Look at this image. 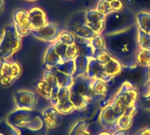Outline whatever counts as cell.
Listing matches in <instances>:
<instances>
[{
	"instance_id": "d6a6232c",
	"label": "cell",
	"mask_w": 150,
	"mask_h": 135,
	"mask_svg": "<svg viewBox=\"0 0 150 135\" xmlns=\"http://www.w3.org/2000/svg\"><path fill=\"white\" fill-rule=\"evenodd\" d=\"M11 61L8 60H0V77L11 76Z\"/></svg>"
},
{
	"instance_id": "8fae6325",
	"label": "cell",
	"mask_w": 150,
	"mask_h": 135,
	"mask_svg": "<svg viewBox=\"0 0 150 135\" xmlns=\"http://www.w3.org/2000/svg\"><path fill=\"white\" fill-rule=\"evenodd\" d=\"M15 105L19 109L34 110L37 104L36 95L30 90H21L14 92L13 95Z\"/></svg>"
},
{
	"instance_id": "1f68e13d",
	"label": "cell",
	"mask_w": 150,
	"mask_h": 135,
	"mask_svg": "<svg viewBox=\"0 0 150 135\" xmlns=\"http://www.w3.org/2000/svg\"><path fill=\"white\" fill-rule=\"evenodd\" d=\"M133 123H134V118L129 117V116H126V115H122L118 119L117 125H118L119 129L129 130L131 128V127L133 126Z\"/></svg>"
},
{
	"instance_id": "5bb4252c",
	"label": "cell",
	"mask_w": 150,
	"mask_h": 135,
	"mask_svg": "<svg viewBox=\"0 0 150 135\" xmlns=\"http://www.w3.org/2000/svg\"><path fill=\"white\" fill-rule=\"evenodd\" d=\"M62 61L61 57L56 54L53 44H51L46 50L44 58H43V69L45 70H52L55 68V66Z\"/></svg>"
},
{
	"instance_id": "d6986e66",
	"label": "cell",
	"mask_w": 150,
	"mask_h": 135,
	"mask_svg": "<svg viewBox=\"0 0 150 135\" xmlns=\"http://www.w3.org/2000/svg\"><path fill=\"white\" fill-rule=\"evenodd\" d=\"M56 76L57 79V83H58V86L60 87H63V88H71V86L73 85L74 83V76H70V75H67L65 73H62L55 69H52Z\"/></svg>"
},
{
	"instance_id": "b9f144b4",
	"label": "cell",
	"mask_w": 150,
	"mask_h": 135,
	"mask_svg": "<svg viewBox=\"0 0 150 135\" xmlns=\"http://www.w3.org/2000/svg\"><path fill=\"white\" fill-rule=\"evenodd\" d=\"M59 89H60V86H56V87H54L53 90H52V93H51L49 101H50V103L52 104L53 106H55L57 105V103H58V92H59Z\"/></svg>"
},
{
	"instance_id": "d590c367",
	"label": "cell",
	"mask_w": 150,
	"mask_h": 135,
	"mask_svg": "<svg viewBox=\"0 0 150 135\" xmlns=\"http://www.w3.org/2000/svg\"><path fill=\"white\" fill-rule=\"evenodd\" d=\"M96 10L105 16L108 15L109 13H111L112 11V7H111V4L105 0H99Z\"/></svg>"
},
{
	"instance_id": "8992f818",
	"label": "cell",
	"mask_w": 150,
	"mask_h": 135,
	"mask_svg": "<svg viewBox=\"0 0 150 135\" xmlns=\"http://www.w3.org/2000/svg\"><path fill=\"white\" fill-rule=\"evenodd\" d=\"M41 112L36 110L19 109L11 112L6 118V121L13 127H25Z\"/></svg>"
},
{
	"instance_id": "74e56055",
	"label": "cell",
	"mask_w": 150,
	"mask_h": 135,
	"mask_svg": "<svg viewBox=\"0 0 150 135\" xmlns=\"http://www.w3.org/2000/svg\"><path fill=\"white\" fill-rule=\"evenodd\" d=\"M79 55V50L78 47L76 44L68 46L67 50H66V54H65V61L68 60H75V58Z\"/></svg>"
},
{
	"instance_id": "f5cc1de1",
	"label": "cell",
	"mask_w": 150,
	"mask_h": 135,
	"mask_svg": "<svg viewBox=\"0 0 150 135\" xmlns=\"http://www.w3.org/2000/svg\"><path fill=\"white\" fill-rule=\"evenodd\" d=\"M80 135H91V132L88 130V128H86L84 131H83V133Z\"/></svg>"
},
{
	"instance_id": "8d00e7d4",
	"label": "cell",
	"mask_w": 150,
	"mask_h": 135,
	"mask_svg": "<svg viewBox=\"0 0 150 135\" xmlns=\"http://www.w3.org/2000/svg\"><path fill=\"white\" fill-rule=\"evenodd\" d=\"M86 24L96 34H102V33L105 27V19L102 20V21H98V22H93V23H86Z\"/></svg>"
},
{
	"instance_id": "f6af8a7d",
	"label": "cell",
	"mask_w": 150,
	"mask_h": 135,
	"mask_svg": "<svg viewBox=\"0 0 150 135\" xmlns=\"http://www.w3.org/2000/svg\"><path fill=\"white\" fill-rule=\"evenodd\" d=\"M14 80L10 77V76H4V77H0V84L4 87V88H7V87H10L12 83H13Z\"/></svg>"
},
{
	"instance_id": "e0dca14e",
	"label": "cell",
	"mask_w": 150,
	"mask_h": 135,
	"mask_svg": "<svg viewBox=\"0 0 150 135\" xmlns=\"http://www.w3.org/2000/svg\"><path fill=\"white\" fill-rule=\"evenodd\" d=\"M104 66H105V72L113 78L120 76L122 73V70H123L122 63L115 57H112V60Z\"/></svg>"
},
{
	"instance_id": "52a82bcc",
	"label": "cell",
	"mask_w": 150,
	"mask_h": 135,
	"mask_svg": "<svg viewBox=\"0 0 150 135\" xmlns=\"http://www.w3.org/2000/svg\"><path fill=\"white\" fill-rule=\"evenodd\" d=\"M63 29H62L57 24L48 22L45 26L39 30H33L32 35L40 40L54 43L56 41Z\"/></svg>"
},
{
	"instance_id": "5b68a950",
	"label": "cell",
	"mask_w": 150,
	"mask_h": 135,
	"mask_svg": "<svg viewBox=\"0 0 150 135\" xmlns=\"http://www.w3.org/2000/svg\"><path fill=\"white\" fill-rule=\"evenodd\" d=\"M91 83L92 80L88 78L86 76H80L77 77H75L73 85L70 88V90L73 92H76L83 97H84L86 99L89 100V102H97L101 101L105 96L97 94L93 91L91 89Z\"/></svg>"
},
{
	"instance_id": "30bf717a",
	"label": "cell",
	"mask_w": 150,
	"mask_h": 135,
	"mask_svg": "<svg viewBox=\"0 0 150 135\" xmlns=\"http://www.w3.org/2000/svg\"><path fill=\"white\" fill-rule=\"evenodd\" d=\"M119 119L120 118L116 115L113 109L112 108L111 104H108L107 105L103 107L99 114V123L101 127L105 130L112 133L119 129L117 125Z\"/></svg>"
},
{
	"instance_id": "603a6c76",
	"label": "cell",
	"mask_w": 150,
	"mask_h": 135,
	"mask_svg": "<svg viewBox=\"0 0 150 135\" xmlns=\"http://www.w3.org/2000/svg\"><path fill=\"white\" fill-rule=\"evenodd\" d=\"M34 87L36 88L37 91L39 92V94L40 96H42L43 98H45L47 99L50 98L53 88L48 83H47L44 81H40V82L34 83Z\"/></svg>"
},
{
	"instance_id": "9f6ffc18",
	"label": "cell",
	"mask_w": 150,
	"mask_h": 135,
	"mask_svg": "<svg viewBox=\"0 0 150 135\" xmlns=\"http://www.w3.org/2000/svg\"><path fill=\"white\" fill-rule=\"evenodd\" d=\"M105 1H107V2H109V3H111V2H112L113 0H105Z\"/></svg>"
},
{
	"instance_id": "ab89813d",
	"label": "cell",
	"mask_w": 150,
	"mask_h": 135,
	"mask_svg": "<svg viewBox=\"0 0 150 135\" xmlns=\"http://www.w3.org/2000/svg\"><path fill=\"white\" fill-rule=\"evenodd\" d=\"M70 93H71V91H70L69 88L60 87L59 92H58V102L69 100L70 98Z\"/></svg>"
},
{
	"instance_id": "7dc6e473",
	"label": "cell",
	"mask_w": 150,
	"mask_h": 135,
	"mask_svg": "<svg viewBox=\"0 0 150 135\" xmlns=\"http://www.w3.org/2000/svg\"><path fill=\"white\" fill-rule=\"evenodd\" d=\"M137 5L150 9V0H132Z\"/></svg>"
},
{
	"instance_id": "7bdbcfd3",
	"label": "cell",
	"mask_w": 150,
	"mask_h": 135,
	"mask_svg": "<svg viewBox=\"0 0 150 135\" xmlns=\"http://www.w3.org/2000/svg\"><path fill=\"white\" fill-rule=\"evenodd\" d=\"M110 4L112 11H120L124 9V4L121 0H113Z\"/></svg>"
},
{
	"instance_id": "4fadbf2b",
	"label": "cell",
	"mask_w": 150,
	"mask_h": 135,
	"mask_svg": "<svg viewBox=\"0 0 150 135\" xmlns=\"http://www.w3.org/2000/svg\"><path fill=\"white\" fill-rule=\"evenodd\" d=\"M42 117L46 127L50 129L57 127L62 121V114L53 105L43 111Z\"/></svg>"
},
{
	"instance_id": "4dcf8cb0",
	"label": "cell",
	"mask_w": 150,
	"mask_h": 135,
	"mask_svg": "<svg viewBox=\"0 0 150 135\" xmlns=\"http://www.w3.org/2000/svg\"><path fill=\"white\" fill-rule=\"evenodd\" d=\"M0 135H18L15 127L11 126L6 120L0 121Z\"/></svg>"
},
{
	"instance_id": "f546056e",
	"label": "cell",
	"mask_w": 150,
	"mask_h": 135,
	"mask_svg": "<svg viewBox=\"0 0 150 135\" xmlns=\"http://www.w3.org/2000/svg\"><path fill=\"white\" fill-rule=\"evenodd\" d=\"M88 125H89V122L85 119L78 120L71 128L69 135H80L83 133V131L88 128Z\"/></svg>"
},
{
	"instance_id": "ee69618b",
	"label": "cell",
	"mask_w": 150,
	"mask_h": 135,
	"mask_svg": "<svg viewBox=\"0 0 150 135\" xmlns=\"http://www.w3.org/2000/svg\"><path fill=\"white\" fill-rule=\"evenodd\" d=\"M137 112H138V107L136 106V105H134L129 106L128 108L126 109V111L124 112V115L134 118L137 114Z\"/></svg>"
},
{
	"instance_id": "db71d44e",
	"label": "cell",
	"mask_w": 150,
	"mask_h": 135,
	"mask_svg": "<svg viewBox=\"0 0 150 135\" xmlns=\"http://www.w3.org/2000/svg\"><path fill=\"white\" fill-rule=\"evenodd\" d=\"M148 77H149V81L150 83V67L148 68Z\"/></svg>"
},
{
	"instance_id": "ba28073f",
	"label": "cell",
	"mask_w": 150,
	"mask_h": 135,
	"mask_svg": "<svg viewBox=\"0 0 150 135\" xmlns=\"http://www.w3.org/2000/svg\"><path fill=\"white\" fill-rule=\"evenodd\" d=\"M85 76L91 80L99 79L107 84L110 83L113 80V77H112L105 72V66L103 64H101L94 57L89 58V63H88L87 71H86Z\"/></svg>"
},
{
	"instance_id": "7c38bea8",
	"label": "cell",
	"mask_w": 150,
	"mask_h": 135,
	"mask_svg": "<svg viewBox=\"0 0 150 135\" xmlns=\"http://www.w3.org/2000/svg\"><path fill=\"white\" fill-rule=\"evenodd\" d=\"M27 14L29 17L32 31L39 30V29L42 28L43 26H45L48 23V20H47L45 11L40 7L33 6V7L30 8L27 11Z\"/></svg>"
},
{
	"instance_id": "d4e9b609",
	"label": "cell",
	"mask_w": 150,
	"mask_h": 135,
	"mask_svg": "<svg viewBox=\"0 0 150 135\" xmlns=\"http://www.w3.org/2000/svg\"><path fill=\"white\" fill-rule=\"evenodd\" d=\"M137 42H138L140 48L150 50V33H145L138 28Z\"/></svg>"
},
{
	"instance_id": "836d02e7",
	"label": "cell",
	"mask_w": 150,
	"mask_h": 135,
	"mask_svg": "<svg viewBox=\"0 0 150 135\" xmlns=\"http://www.w3.org/2000/svg\"><path fill=\"white\" fill-rule=\"evenodd\" d=\"M42 81L48 83L52 88L58 86L57 79H56V76H55L53 70H45V72L43 74V80Z\"/></svg>"
},
{
	"instance_id": "277c9868",
	"label": "cell",
	"mask_w": 150,
	"mask_h": 135,
	"mask_svg": "<svg viewBox=\"0 0 150 135\" xmlns=\"http://www.w3.org/2000/svg\"><path fill=\"white\" fill-rule=\"evenodd\" d=\"M138 97L139 92L137 89H135L130 82L126 81L121 84L119 90L113 97L112 102L120 105L122 108L126 110L129 106L136 105Z\"/></svg>"
},
{
	"instance_id": "816d5d0a",
	"label": "cell",
	"mask_w": 150,
	"mask_h": 135,
	"mask_svg": "<svg viewBox=\"0 0 150 135\" xmlns=\"http://www.w3.org/2000/svg\"><path fill=\"white\" fill-rule=\"evenodd\" d=\"M4 0H0V14L3 12V11H4Z\"/></svg>"
},
{
	"instance_id": "4316f807",
	"label": "cell",
	"mask_w": 150,
	"mask_h": 135,
	"mask_svg": "<svg viewBox=\"0 0 150 135\" xmlns=\"http://www.w3.org/2000/svg\"><path fill=\"white\" fill-rule=\"evenodd\" d=\"M62 114H64V115H68V114H70L72 113L74 111H75V108H74V105L73 104L71 103V101L69 99V100H65V101H61V102H58L57 105L54 106Z\"/></svg>"
},
{
	"instance_id": "bcb514c9",
	"label": "cell",
	"mask_w": 150,
	"mask_h": 135,
	"mask_svg": "<svg viewBox=\"0 0 150 135\" xmlns=\"http://www.w3.org/2000/svg\"><path fill=\"white\" fill-rule=\"evenodd\" d=\"M142 105H143V108L150 111V92L147 95H143L142 97Z\"/></svg>"
},
{
	"instance_id": "83f0119b",
	"label": "cell",
	"mask_w": 150,
	"mask_h": 135,
	"mask_svg": "<svg viewBox=\"0 0 150 135\" xmlns=\"http://www.w3.org/2000/svg\"><path fill=\"white\" fill-rule=\"evenodd\" d=\"M59 40H61L62 43H64L67 46H70L75 44L76 42V36L69 30H62L59 38Z\"/></svg>"
},
{
	"instance_id": "ac0fdd59",
	"label": "cell",
	"mask_w": 150,
	"mask_h": 135,
	"mask_svg": "<svg viewBox=\"0 0 150 135\" xmlns=\"http://www.w3.org/2000/svg\"><path fill=\"white\" fill-rule=\"evenodd\" d=\"M136 25L142 31L150 33V12L140 11L136 15Z\"/></svg>"
},
{
	"instance_id": "cb8c5ba5",
	"label": "cell",
	"mask_w": 150,
	"mask_h": 135,
	"mask_svg": "<svg viewBox=\"0 0 150 135\" xmlns=\"http://www.w3.org/2000/svg\"><path fill=\"white\" fill-rule=\"evenodd\" d=\"M91 89L97 94H99V95H102V96H105V97H106V95L108 94V91H109L107 83H105V82H103V81H101L99 79L92 80Z\"/></svg>"
},
{
	"instance_id": "c3c4849f",
	"label": "cell",
	"mask_w": 150,
	"mask_h": 135,
	"mask_svg": "<svg viewBox=\"0 0 150 135\" xmlns=\"http://www.w3.org/2000/svg\"><path fill=\"white\" fill-rule=\"evenodd\" d=\"M112 135H129L128 130H122V129H118L115 132L112 133Z\"/></svg>"
},
{
	"instance_id": "f1b7e54d",
	"label": "cell",
	"mask_w": 150,
	"mask_h": 135,
	"mask_svg": "<svg viewBox=\"0 0 150 135\" xmlns=\"http://www.w3.org/2000/svg\"><path fill=\"white\" fill-rule=\"evenodd\" d=\"M18 131V135H47V127H45L40 130H32L26 127H15Z\"/></svg>"
},
{
	"instance_id": "44dd1931",
	"label": "cell",
	"mask_w": 150,
	"mask_h": 135,
	"mask_svg": "<svg viewBox=\"0 0 150 135\" xmlns=\"http://www.w3.org/2000/svg\"><path fill=\"white\" fill-rule=\"evenodd\" d=\"M91 45L94 50V57L98 54L106 50L105 39L103 34H97L94 38H92L91 40Z\"/></svg>"
},
{
	"instance_id": "6da1fadb",
	"label": "cell",
	"mask_w": 150,
	"mask_h": 135,
	"mask_svg": "<svg viewBox=\"0 0 150 135\" xmlns=\"http://www.w3.org/2000/svg\"><path fill=\"white\" fill-rule=\"evenodd\" d=\"M138 26L135 24L131 28L118 33L105 35L106 50L122 65H129L132 61L135 62L136 53L139 50L137 42Z\"/></svg>"
},
{
	"instance_id": "7a4b0ae2",
	"label": "cell",
	"mask_w": 150,
	"mask_h": 135,
	"mask_svg": "<svg viewBox=\"0 0 150 135\" xmlns=\"http://www.w3.org/2000/svg\"><path fill=\"white\" fill-rule=\"evenodd\" d=\"M136 24V17L128 10L112 11L105 16V27L102 34L108 35L124 32Z\"/></svg>"
},
{
	"instance_id": "484cf974",
	"label": "cell",
	"mask_w": 150,
	"mask_h": 135,
	"mask_svg": "<svg viewBox=\"0 0 150 135\" xmlns=\"http://www.w3.org/2000/svg\"><path fill=\"white\" fill-rule=\"evenodd\" d=\"M84 18L86 23H93L98 21H102L105 19V16L101 14L96 9L89 10L84 13Z\"/></svg>"
},
{
	"instance_id": "f907efd6",
	"label": "cell",
	"mask_w": 150,
	"mask_h": 135,
	"mask_svg": "<svg viewBox=\"0 0 150 135\" xmlns=\"http://www.w3.org/2000/svg\"><path fill=\"white\" fill-rule=\"evenodd\" d=\"M98 135H112V133L105 130V131H102V132H100V133H99Z\"/></svg>"
},
{
	"instance_id": "9a60e30c",
	"label": "cell",
	"mask_w": 150,
	"mask_h": 135,
	"mask_svg": "<svg viewBox=\"0 0 150 135\" xmlns=\"http://www.w3.org/2000/svg\"><path fill=\"white\" fill-rule=\"evenodd\" d=\"M69 100L73 104L75 111L83 112V111L87 110L90 105V102L88 99H86L84 97H83L76 92H73V91H71V93H70Z\"/></svg>"
},
{
	"instance_id": "f35d334b",
	"label": "cell",
	"mask_w": 150,
	"mask_h": 135,
	"mask_svg": "<svg viewBox=\"0 0 150 135\" xmlns=\"http://www.w3.org/2000/svg\"><path fill=\"white\" fill-rule=\"evenodd\" d=\"M112 57H113V56H112L107 50H105V51H103V52L98 54L94 58H96L101 64L105 65L107 62H109V61L112 60Z\"/></svg>"
},
{
	"instance_id": "60d3db41",
	"label": "cell",
	"mask_w": 150,
	"mask_h": 135,
	"mask_svg": "<svg viewBox=\"0 0 150 135\" xmlns=\"http://www.w3.org/2000/svg\"><path fill=\"white\" fill-rule=\"evenodd\" d=\"M20 74H21L20 65L17 61H11V78L15 81L17 78H18Z\"/></svg>"
},
{
	"instance_id": "9c48e42d",
	"label": "cell",
	"mask_w": 150,
	"mask_h": 135,
	"mask_svg": "<svg viewBox=\"0 0 150 135\" xmlns=\"http://www.w3.org/2000/svg\"><path fill=\"white\" fill-rule=\"evenodd\" d=\"M13 24L19 36L25 37L32 33V28L27 11L20 8L16 9L13 12Z\"/></svg>"
},
{
	"instance_id": "6f0895ef",
	"label": "cell",
	"mask_w": 150,
	"mask_h": 135,
	"mask_svg": "<svg viewBox=\"0 0 150 135\" xmlns=\"http://www.w3.org/2000/svg\"><path fill=\"white\" fill-rule=\"evenodd\" d=\"M149 91H150V83H149Z\"/></svg>"
},
{
	"instance_id": "3957f363",
	"label": "cell",
	"mask_w": 150,
	"mask_h": 135,
	"mask_svg": "<svg viewBox=\"0 0 150 135\" xmlns=\"http://www.w3.org/2000/svg\"><path fill=\"white\" fill-rule=\"evenodd\" d=\"M21 38L17 33L14 24L4 28L0 36V60H9L19 50Z\"/></svg>"
},
{
	"instance_id": "11a10c76",
	"label": "cell",
	"mask_w": 150,
	"mask_h": 135,
	"mask_svg": "<svg viewBox=\"0 0 150 135\" xmlns=\"http://www.w3.org/2000/svg\"><path fill=\"white\" fill-rule=\"evenodd\" d=\"M25 1H29V2H34V1H37V0H25Z\"/></svg>"
},
{
	"instance_id": "e575fe53",
	"label": "cell",
	"mask_w": 150,
	"mask_h": 135,
	"mask_svg": "<svg viewBox=\"0 0 150 135\" xmlns=\"http://www.w3.org/2000/svg\"><path fill=\"white\" fill-rule=\"evenodd\" d=\"M54 46V48L56 52V54L61 57V59L62 61H65V54H66V50L68 46L65 45L64 43H62L61 40H57L56 41H54V43H52Z\"/></svg>"
},
{
	"instance_id": "2e32d148",
	"label": "cell",
	"mask_w": 150,
	"mask_h": 135,
	"mask_svg": "<svg viewBox=\"0 0 150 135\" xmlns=\"http://www.w3.org/2000/svg\"><path fill=\"white\" fill-rule=\"evenodd\" d=\"M75 74L74 78L80 76H85L87 71V67L89 63V57L83 56V55H77L75 60Z\"/></svg>"
},
{
	"instance_id": "681fc988",
	"label": "cell",
	"mask_w": 150,
	"mask_h": 135,
	"mask_svg": "<svg viewBox=\"0 0 150 135\" xmlns=\"http://www.w3.org/2000/svg\"><path fill=\"white\" fill-rule=\"evenodd\" d=\"M136 135H150V127H147L141 130Z\"/></svg>"
},
{
	"instance_id": "7402d4cb",
	"label": "cell",
	"mask_w": 150,
	"mask_h": 135,
	"mask_svg": "<svg viewBox=\"0 0 150 135\" xmlns=\"http://www.w3.org/2000/svg\"><path fill=\"white\" fill-rule=\"evenodd\" d=\"M55 69L65 73L67 75H70L74 76L75 74V62L74 60H68V61H61L54 68Z\"/></svg>"
},
{
	"instance_id": "ffe728a7",
	"label": "cell",
	"mask_w": 150,
	"mask_h": 135,
	"mask_svg": "<svg viewBox=\"0 0 150 135\" xmlns=\"http://www.w3.org/2000/svg\"><path fill=\"white\" fill-rule=\"evenodd\" d=\"M135 63L142 68L150 67V50L139 48L135 56Z\"/></svg>"
}]
</instances>
